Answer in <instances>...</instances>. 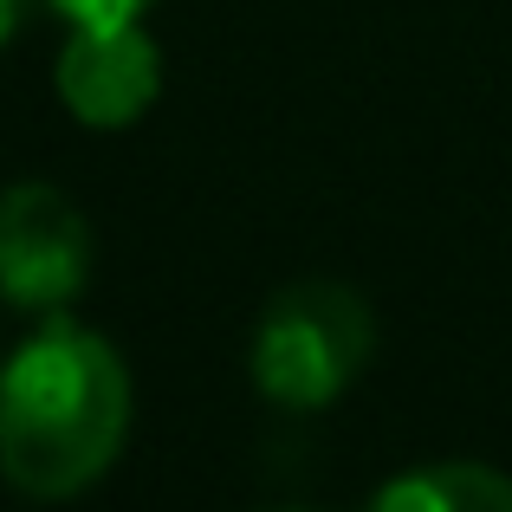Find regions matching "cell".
<instances>
[{
    "label": "cell",
    "instance_id": "obj_1",
    "mask_svg": "<svg viewBox=\"0 0 512 512\" xmlns=\"http://www.w3.org/2000/svg\"><path fill=\"white\" fill-rule=\"evenodd\" d=\"M130 435V370L111 338L52 312L0 363V480L59 506L98 487Z\"/></svg>",
    "mask_w": 512,
    "mask_h": 512
},
{
    "label": "cell",
    "instance_id": "obj_2",
    "mask_svg": "<svg viewBox=\"0 0 512 512\" xmlns=\"http://www.w3.org/2000/svg\"><path fill=\"white\" fill-rule=\"evenodd\" d=\"M376 312L344 279H292L266 299L253 325V389L273 409L318 415L370 370Z\"/></svg>",
    "mask_w": 512,
    "mask_h": 512
},
{
    "label": "cell",
    "instance_id": "obj_3",
    "mask_svg": "<svg viewBox=\"0 0 512 512\" xmlns=\"http://www.w3.org/2000/svg\"><path fill=\"white\" fill-rule=\"evenodd\" d=\"M91 286V227L52 182L0 188V299L13 312H65Z\"/></svg>",
    "mask_w": 512,
    "mask_h": 512
},
{
    "label": "cell",
    "instance_id": "obj_4",
    "mask_svg": "<svg viewBox=\"0 0 512 512\" xmlns=\"http://www.w3.org/2000/svg\"><path fill=\"white\" fill-rule=\"evenodd\" d=\"M59 104L85 130H130L163 91V52L137 20L124 26H72L52 65Z\"/></svg>",
    "mask_w": 512,
    "mask_h": 512
},
{
    "label": "cell",
    "instance_id": "obj_5",
    "mask_svg": "<svg viewBox=\"0 0 512 512\" xmlns=\"http://www.w3.org/2000/svg\"><path fill=\"white\" fill-rule=\"evenodd\" d=\"M370 512H512V474L487 461H428L383 480Z\"/></svg>",
    "mask_w": 512,
    "mask_h": 512
},
{
    "label": "cell",
    "instance_id": "obj_6",
    "mask_svg": "<svg viewBox=\"0 0 512 512\" xmlns=\"http://www.w3.org/2000/svg\"><path fill=\"white\" fill-rule=\"evenodd\" d=\"M156 0H52L65 26H124V20H143Z\"/></svg>",
    "mask_w": 512,
    "mask_h": 512
},
{
    "label": "cell",
    "instance_id": "obj_7",
    "mask_svg": "<svg viewBox=\"0 0 512 512\" xmlns=\"http://www.w3.org/2000/svg\"><path fill=\"white\" fill-rule=\"evenodd\" d=\"M20 20H26V0H0V46L20 33Z\"/></svg>",
    "mask_w": 512,
    "mask_h": 512
}]
</instances>
